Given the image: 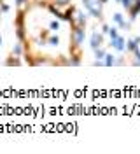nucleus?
Segmentation results:
<instances>
[{"label":"nucleus","mask_w":140,"mask_h":154,"mask_svg":"<svg viewBox=\"0 0 140 154\" xmlns=\"http://www.w3.org/2000/svg\"><path fill=\"white\" fill-rule=\"evenodd\" d=\"M0 4H2V2H0ZM0 11H2V12H7V11H9V5L2 4V5H0Z\"/></svg>","instance_id":"obj_1"},{"label":"nucleus","mask_w":140,"mask_h":154,"mask_svg":"<svg viewBox=\"0 0 140 154\" xmlns=\"http://www.w3.org/2000/svg\"><path fill=\"white\" fill-rule=\"evenodd\" d=\"M0 46H2V37H0Z\"/></svg>","instance_id":"obj_2"}]
</instances>
